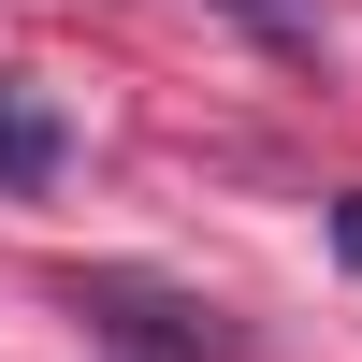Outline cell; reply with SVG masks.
Segmentation results:
<instances>
[{
	"mask_svg": "<svg viewBox=\"0 0 362 362\" xmlns=\"http://www.w3.org/2000/svg\"><path fill=\"white\" fill-rule=\"evenodd\" d=\"M102 319L131 348H174V362H247V334H218V305H145V290H102Z\"/></svg>",
	"mask_w": 362,
	"mask_h": 362,
	"instance_id": "1",
	"label": "cell"
},
{
	"mask_svg": "<svg viewBox=\"0 0 362 362\" xmlns=\"http://www.w3.org/2000/svg\"><path fill=\"white\" fill-rule=\"evenodd\" d=\"M44 174H58V102L0 87V189H44Z\"/></svg>",
	"mask_w": 362,
	"mask_h": 362,
	"instance_id": "2",
	"label": "cell"
},
{
	"mask_svg": "<svg viewBox=\"0 0 362 362\" xmlns=\"http://www.w3.org/2000/svg\"><path fill=\"white\" fill-rule=\"evenodd\" d=\"M218 15H232V29H261L276 58H305V44H319V0H218Z\"/></svg>",
	"mask_w": 362,
	"mask_h": 362,
	"instance_id": "3",
	"label": "cell"
},
{
	"mask_svg": "<svg viewBox=\"0 0 362 362\" xmlns=\"http://www.w3.org/2000/svg\"><path fill=\"white\" fill-rule=\"evenodd\" d=\"M334 247H348V261H362V203H334Z\"/></svg>",
	"mask_w": 362,
	"mask_h": 362,
	"instance_id": "4",
	"label": "cell"
}]
</instances>
